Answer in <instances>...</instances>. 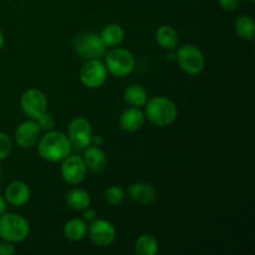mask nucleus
<instances>
[{
    "instance_id": "473e14b6",
    "label": "nucleus",
    "mask_w": 255,
    "mask_h": 255,
    "mask_svg": "<svg viewBox=\"0 0 255 255\" xmlns=\"http://www.w3.org/2000/svg\"><path fill=\"white\" fill-rule=\"evenodd\" d=\"M1 176H2V168L1 166H0V178H1Z\"/></svg>"
},
{
    "instance_id": "423d86ee",
    "label": "nucleus",
    "mask_w": 255,
    "mask_h": 255,
    "mask_svg": "<svg viewBox=\"0 0 255 255\" xmlns=\"http://www.w3.org/2000/svg\"><path fill=\"white\" fill-rule=\"evenodd\" d=\"M176 59L182 71L188 75L201 74L206 67V57L196 45L186 44L179 47Z\"/></svg>"
},
{
    "instance_id": "9b49d317",
    "label": "nucleus",
    "mask_w": 255,
    "mask_h": 255,
    "mask_svg": "<svg viewBox=\"0 0 255 255\" xmlns=\"http://www.w3.org/2000/svg\"><path fill=\"white\" fill-rule=\"evenodd\" d=\"M86 164L84 158L76 154H69L61 161V177L66 183L80 184L86 177Z\"/></svg>"
},
{
    "instance_id": "aec40b11",
    "label": "nucleus",
    "mask_w": 255,
    "mask_h": 255,
    "mask_svg": "<svg viewBox=\"0 0 255 255\" xmlns=\"http://www.w3.org/2000/svg\"><path fill=\"white\" fill-rule=\"evenodd\" d=\"M124 99L129 106L141 109L146 105L147 100H148V94H147L146 89L139 84H132L125 90Z\"/></svg>"
},
{
    "instance_id": "f3484780",
    "label": "nucleus",
    "mask_w": 255,
    "mask_h": 255,
    "mask_svg": "<svg viewBox=\"0 0 255 255\" xmlns=\"http://www.w3.org/2000/svg\"><path fill=\"white\" fill-rule=\"evenodd\" d=\"M156 41L162 49L174 50L178 46V32L171 25H161L156 31Z\"/></svg>"
},
{
    "instance_id": "dca6fc26",
    "label": "nucleus",
    "mask_w": 255,
    "mask_h": 255,
    "mask_svg": "<svg viewBox=\"0 0 255 255\" xmlns=\"http://www.w3.org/2000/svg\"><path fill=\"white\" fill-rule=\"evenodd\" d=\"M144 120L146 117L143 111H141L139 107L131 106L125 110L120 116V126L126 132H137L144 125Z\"/></svg>"
},
{
    "instance_id": "ddd939ff",
    "label": "nucleus",
    "mask_w": 255,
    "mask_h": 255,
    "mask_svg": "<svg viewBox=\"0 0 255 255\" xmlns=\"http://www.w3.org/2000/svg\"><path fill=\"white\" fill-rule=\"evenodd\" d=\"M31 191L30 187L22 181H12L6 186L4 192V198L6 203L14 207H22L30 201Z\"/></svg>"
},
{
    "instance_id": "2eb2a0df",
    "label": "nucleus",
    "mask_w": 255,
    "mask_h": 255,
    "mask_svg": "<svg viewBox=\"0 0 255 255\" xmlns=\"http://www.w3.org/2000/svg\"><path fill=\"white\" fill-rule=\"evenodd\" d=\"M86 168L92 172H102L106 169L107 167V156L100 146H95V144H90L85 148L84 154H82Z\"/></svg>"
},
{
    "instance_id": "c756f323",
    "label": "nucleus",
    "mask_w": 255,
    "mask_h": 255,
    "mask_svg": "<svg viewBox=\"0 0 255 255\" xmlns=\"http://www.w3.org/2000/svg\"><path fill=\"white\" fill-rule=\"evenodd\" d=\"M104 143V138H102V136H100V134H96V136H92V139H91V144H95V146H101V144Z\"/></svg>"
},
{
    "instance_id": "b1692460",
    "label": "nucleus",
    "mask_w": 255,
    "mask_h": 255,
    "mask_svg": "<svg viewBox=\"0 0 255 255\" xmlns=\"http://www.w3.org/2000/svg\"><path fill=\"white\" fill-rule=\"evenodd\" d=\"M125 191L120 186H110L105 189L104 198L110 206H120L125 201Z\"/></svg>"
},
{
    "instance_id": "2f4dec72",
    "label": "nucleus",
    "mask_w": 255,
    "mask_h": 255,
    "mask_svg": "<svg viewBox=\"0 0 255 255\" xmlns=\"http://www.w3.org/2000/svg\"><path fill=\"white\" fill-rule=\"evenodd\" d=\"M4 42H5L4 34H2V32L0 31V50H1V49H2V46H4Z\"/></svg>"
},
{
    "instance_id": "a211bd4d",
    "label": "nucleus",
    "mask_w": 255,
    "mask_h": 255,
    "mask_svg": "<svg viewBox=\"0 0 255 255\" xmlns=\"http://www.w3.org/2000/svg\"><path fill=\"white\" fill-rule=\"evenodd\" d=\"M66 204L74 211H84L91 204V196L82 188H74L69 191L65 197Z\"/></svg>"
},
{
    "instance_id": "7ed1b4c3",
    "label": "nucleus",
    "mask_w": 255,
    "mask_h": 255,
    "mask_svg": "<svg viewBox=\"0 0 255 255\" xmlns=\"http://www.w3.org/2000/svg\"><path fill=\"white\" fill-rule=\"evenodd\" d=\"M105 66L107 72L115 77L128 76L136 66V59L129 50L124 47H111L105 54Z\"/></svg>"
},
{
    "instance_id": "0eeeda50",
    "label": "nucleus",
    "mask_w": 255,
    "mask_h": 255,
    "mask_svg": "<svg viewBox=\"0 0 255 255\" xmlns=\"http://www.w3.org/2000/svg\"><path fill=\"white\" fill-rule=\"evenodd\" d=\"M106 66L101 59L86 60L80 70V81L87 89H99L107 80Z\"/></svg>"
},
{
    "instance_id": "72a5a7b5",
    "label": "nucleus",
    "mask_w": 255,
    "mask_h": 255,
    "mask_svg": "<svg viewBox=\"0 0 255 255\" xmlns=\"http://www.w3.org/2000/svg\"><path fill=\"white\" fill-rule=\"evenodd\" d=\"M246 1H248V2H254L255 0H246Z\"/></svg>"
},
{
    "instance_id": "f257e3e1",
    "label": "nucleus",
    "mask_w": 255,
    "mask_h": 255,
    "mask_svg": "<svg viewBox=\"0 0 255 255\" xmlns=\"http://www.w3.org/2000/svg\"><path fill=\"white\" fill-rule=\"evenodd\" d=\"M39 156L47 162H61L71 154L72 146L67 134L60 131H47L36 143Z\"/></svg>"
},
{
    "instance_id": "4468645a",
    "label": "nucleus",
    "mask_w": 255,
    "mask_h": 255,
    "mask_svg": "<svg viewBox=\"0 0 255 255\" xmlns=\"http://www.w3.org/2000/svg\"><path fill=\"white\" fill-rule=\"evenodd\" d=\"M129 198L142 206L152 204L157 199V189L147 182H136L132 183L127 189Z\"/></svg>"
},
{
    "instance_id": "f8f14e48",
    "label": "nucleus",
    "mask_w": 255,
    "mask_h": 255,
    "mask_svg": "<svg viewBox=\"0 0 255 255\" xmlns=\"http://www.w3.org/2000/svg\"><path fill=\"white\" fill-rule=\"evenodd\" d=\"M41 137V129L37 126L35 120H26L21 122L15 129V142L21 148H31L36 146Z\"/></svg>"
},
{
    "instance_id": "412c9836",
    "label": "nucleus",
    "mask_w": 255,
    "mask_h": 255,
    "mask_svg": "<svg viewBox=\"0 0 255 255\" xmlns=\"http://www.w3.org/2000/svg\"><path fill=\"white\" fill-rule=\"evenodd\" d=\"M100 37L107 47H116L124 41L125 30L119 24H109L102 29Z\"/></svg>"
},
{
    "instance_id": "c85d7f7f",
    "label": "nucleus",
    "mask_w": 255,
    "mask_h": 255,
    "mask_svg": "<svg viewBox=\"0 0 255 255\" xmlns=\"http://www.w3.org/2000/svg\"><path fill=\"white\" fill-rule=\"evenodd\" d=\"M84 217H82V219H84L86 223H91L92 221H95V219L97 218V213L95 209L90 208V207H87L86 209H84Z\"/></svg>"
},
{
    "instance_id": "6e6552de",
    "label": "nucleus",
    "mask_w": 255,
    "mask_h": 255,
    "mask_svg": "<svg viewBox=\"0 0 255 255\" xmlns=\"http://www.w3.org/2000/svg\"><path fill=\"white\" fill-rule=\"evenodd\" d=\"M94 129L91 122L85 117H76L72 120L67 127V137H69L71 146L75 148L85 149L91 144Z\"/></svg>"
},
{
    "instance_id": "39448f33",
    "label": "nucleus",
    "mask_w": 255,
    "mask_h": 255,
    "mask_svg": "<svg viewBox=\"0 0 255 255\" xmlns=\"http://www.w3.org/2000/svg\"><path fill=\"white\" fill-rule=\"evenodd\" d=\"M74 49L82 59H102L107 52V46L104 44L96 32H81L74 40Z\"/></svg>"
},
{
    "instance_id": "4be33fe9",
    "label": "nucleus",
    "mask_w": 255,
    "mask_h": 255,
    "mask_svg": "<svg viewBox=\"0 0 255 255\" xmlns=\"http://www.w3.org/2000/svg\"><path fill=\"white\" fill-rule=\"evenodd\" d=\"M158 251V241L152 234H141L134 242V252L138 255H156Z\"/></svg>"
},
{
    "instance_id": "393cba45",
    "label": "nucleus",
    "mask_w": 255,
    "mask_h": 255,
    "mask_svg": "<svg viewBox=\"0 0 255 255\" xmlns=\"http://www.w3.org/2000/svg\"><path fill=\"white\" fill-rule=\"evenodd\" d=\"M35 121H36L37 126L40 127L41 132H47V131H51V129H54L55 119H54V116H52L51 114H49L47 111L44 112L42 115H40V116L37 117Z\"/></svg>"
},
{
    "instance_id": "f03ea898",
    "label": "nucleus",
    "mask_w": 255,
    "mask_h": 255,
    "mask_svg": "<svg viewBox=\"0 0 255 255\" xmlns=\"http://www.w3.org/2000/svg\"><path fill=\"white\" fill-rule=\"evenodd\" d=\"M144 117L152 125L166 127L173 124L178 116V107L173 100L166 96H156L147 100L144 105Z\"/></svg>"
},
{
    "instance_id": "5701e85b",
    "label": "nucleus",
    "mask_w": 255,
    "mask_h": 255,
    "mask_svg": "<svg viewBox=\"0 0 255 255\" xmlns=\"http://www.w3.org/2000/svg\"><path fill=\"white\" fill-rule=\"evenodd\" d=\"M234 30L241 39L246 40V41H252L254 40L255 34L254 19L248 15H241L237 17L236 22H234Z\"/></svg>"
},
{
    "instance_id": "1a4fd4ad",
    "label": "nucleus",
    "mask_w": 255,
    "mask_h": 255,
    "mask_svg": "<svg viewBox=\"0 0 255 255\" xmlns=\"http://www.w3.org/2000/svg\"><path fill=\"white\" fill-rule=\"evenodd\" d=\"M87 234L95 246L100 248H107L116 241V228L106 219L96 218L87 226Z\"/></svg>"
},
{
    "instance_id": "20e7f679",
    "label": "nucleus",
    "mask_w": 255,
    "mask_h": 255,
    "mask_svg": "<svg viewBox=\"0 0 255 255\" xmlns=\"http://www.w3.org/2000/svg\"><path fill=\"white\" fill-rule=\"evenodd\" d=\"M30 234V224L16 213H2L0 216V237L10 243H20Z\"/></svg>"
},
{
    "instance_id": "9d476101",
    "label": "nucleus",
    "mask_w": 255,
    "mask_h": 255,
    "mask_svg": "<svg viewBox=\"0 0 255 255\" xmlns=\"http://www.w3.org/2000/svg\"><path fill=\"white\" fill-rule=\"evenodd\" d=\"M20 106L29 119L36 120L40 115L47 111L46 95L37 89H29L21 95Z\"/></svg>"
},
{
    "instance_id": "cd10ccee",
    "label": "nucleus",
    "mask_w": 255,
    "mask_h": 255,
    "mask_svg": "<svg viewBox=\"0 0 255 255\" xmlns=\"http://www.w3.org/2000/svg\"><path fill=\"white\" fill-rule=\"evenodd\" d=\"M15 252L16 249L10 242L4 241L2 243H0V255H12L15 254Z\"/></svg>"
},
{
    "instance_id": "6ab92c4d",
    "label": "nucleus",
    "mask_w": 255,
    "mask_h": 255,
    "mask_svg": "<svg viewBox=\"0 0 255 255\" xmlns=\"http://www.w3.org/2000/svg\"><path fill=\"white\" fill-rule=\"evenodd\" d=\"M87 223L82 218H72L64 227V236L70 242H80L86 237Z\"/></svg>"
},
{
    "instance_id": "a878e982",
    "label": "nucleus",
    "mask_w": 255,
    "mask_h": 255,
    "mask_svg": "<svg viewBox=\"0 0 255 255\" xmlns=\"http://www.w3.org/2000/svg\"><path fill=\"white\" fill-rule=\"evenodd\" d=\"M12 148L11 138L4 132H0V161L6 158Z\"/></svg>"
},
{
    "instance_id": "7c9ffc66",
    "label": "nucleus",
    "mask_w": 255,
    "mask_h": 255,
    "mask_svg": "<svg viewBox=\"0 0 255 255\" xmlns=\"http://www.w3.org/2000/svg\"><path fill=\"white\" fill-rule=\"evenodd\" d=\"M5 212H6V201H5L4 197L0 196V216Z\"/></svg>"
},
{
    "instance_id": "bb28decb",
    "label": "nucleus",
    "mask_w": 255,
    "mask_h": 255,
    "mask_svg": "<svg viewBox=\"0 0 255 255\" xmlns=\"http://www.w3.org/2000/svg\"><path fill=\"white\" fill-rule=\"evenodd\" d=\"M218 1L222 9L232 11V10H236L241 5L242 0H218Z\"/></svg>"
}]
</instances>
